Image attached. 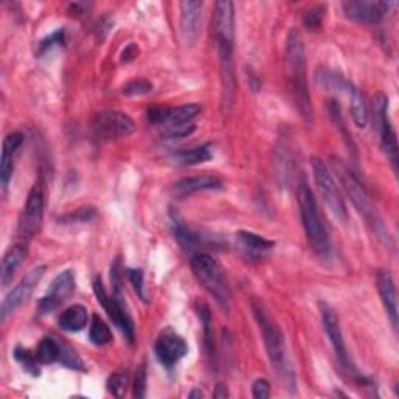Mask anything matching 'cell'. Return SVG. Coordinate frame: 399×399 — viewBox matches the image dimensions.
I'll list each match as a JSON object with an SVG mask.
<instances>
[{"label":"cell","instance_id":"1","mask_svg":"<svg viewBox=\"0 0 399 399\" xmlns=\"http://www.w3.org/2000/svg\"><path fill=\"white\" fill-rule=\"evenodd\" d=\"M251 310L259 326V331L262 334L265 350H267L273 370L278 373V376L281 377L286 389H289L294 393L296 385L295 371L292 364H290L286 339H284L281 328L278 326V323L273 320V316L270 315L269 309L265 307L262 301H253Z\"/></svg>","mask_w":399,"mask_h":399},{"label":"cell","instance_id":"2","mask_svg":"<svg viewBox=\"0 0 399 399\" xmlns=\"http://www.w3.org/2000/svg\"><path fill=\"white\" fill-rule=\"evenodd\" d=\"M331 166L334 172L337 173V178L340 180V185L343 186L346 195L350 197L354 207H356L357 212L360 214V217L366 221V225L376 234L377 240H381L385 246H391V237L387 226H385L382 217L379 215L375 205H373L370 195L365 191L362 182L356 178V175H354L351 170L346 167V164L339 160V158H331Z\"/></svg>","mask_w":399,"mask_h":399},{"label":"cell","instance_id":"3","mask_svg":"<svg viewBox=\"0 0 399 399\" xmlns=\"http://www.w3.org/2000/svg\"><path fill=\"white\" fill-rule=\"evenodd\" d=\"M286 62L289 71L290 86L296 108L304 119H312V105H310L307 69H306V49L298 30H290L286 46Z\"/></svg>","mask_w":399,"mask_h":399},{"label":"cell","instance_id":"4","mask_svg":"<svg viewBox=\"0 0 399 399\" xmlns=\"http://www.w3.org/2000/svg\"><path fill=\"white\" fill-rule=\"evenodd\" d=\"M111 280H112V287H114L112 296L106 294V289L100 276H97L96 280H94V284H92L94 292H96L99 303L103 306L108 315H110V319L114 321V325L122 331L125 339L128 340L130 343H133V341H135V323H133L131 314L125 301V295L122 292V281H120L117 262L114 264V267L111 270Z\"/></svg>","mask_w":399,"mask_h":399},{"label":"cell","instance_id":"5","mask_svg":"<svg viewBox=\"0 0 399 399\" xmlns=\"http://www.w3.org/2000/svg\"><path fill=\"white\" fill-rule=\"evenodd\" d=\"M298 205L303 226L304 231H306L310 246H312L316 255L328 256L329 251H331L328 230L325 223H323L320 209L319 205H316L314 194L304 178L300 181L298 186Z\"/></svg>","mask_w":399,"mask_h":399},{"label":"cell","instance_id":"6","mask_svg":"<svg viewBox=\"0 0 399 399\" xmlns=\"http://www.w3.org/2000/svg\"><path fill=\"white\" fill-rule=\"evenodd\" d=\"M191 267L203 287L214 296L215 303L223 310L230 309L231 292L221 265L207 253H197L191 259Z\"/></svg>","mask_w":399,"mask_h":399},{"label":"cell","instance_id":"7","mask_svg":"<svg viewBox=\"0 0 399 399\" xmlns=\"http://www.w3.org/2000/svg\"><path fill=\"white\" fill-rule=\"evenodd\" d=\"M44 220V185L42 181H36L30 189L27 201L19 217L17 236L21 242H28L37 232L41 231Z\"/></svg>","mask_w":399,"mask_h":399},{"label":"cell","instance_id":"8","mask_svg":"<svg viewBox=\"0 0 399 399\" xmlns=\"http://www.w3.org/2000/svg\"><path fill=\"white\" fill-rule=\"evenodd\" d=\"M312 172L321 197L325 198L328 207L331 209V212L334 214V217L340 220L341 223H346L348 220L346 205L343 197H341L337 182L334 180L332 172L329 170L325 162L319 160V158H312Z\"/></svg>","mask_w":399,"mask_h":399},{"label":"cell","instance_id":"9","mask_svg":"<svg viewBox=\"0 0 399 399\" xmlns=\"http://www.w3.org/2000/svg\"><path fill=\"white\" fill-rule=\"evenodd\" d=\"M91 126L96 137L101 141L122 139L135 133V120L120 111H100L91 120Z\"/></svg>","mask_w":399,"mask_h":399},{"label":"cell","instance_id":"10","mask_svg":"<svg viewBox=\"0 0 399 399\" xmlns=\"http://www.w3.org/2000/svg\"><path fill=\"white\" fill-rule=\"evenodd\" d=\"M373 110H375V125L381 137V144L385 153H387L393 164L398 161V141L396 133L389 116V97L379 92L373 99Z\"/></svg>","mask_w":399,"mask_h":399},{"label":"cell","instance_id":"11","mask_svg":"<svg viewBox=\"0 0 399 399\" xmlns=\"http://www.w3.org/2000/svg\"><path fill=\"white\" fill-rule=\"evenodd\" d=\"M46 265H37V267L31 269L27 275H25L17 286L6 295V298L2 303V320L5 321L6 316L15 312L22 304L27 301L31 294H33L35 287L41 282V280L46 275Z\"/></svg>","mask_w":399,"mask_h":399},{"label":"cell","instance_id":"12","mask_svg":"<svg viewBox=\"0 0 399 399\" xmlns=\"http://www.w3.org/2000/svg\"><path fill=\"white\" fill-rule=\"evenodd\" d=\"M75 292V278L71 270H65L50 284L47 294L37 304V315H47L58 309Z\"/></svg>","mask_w":399,"mask_h":399},{"label":"cell","instance_id":"13","mask_svg":"<svg viewBox=\"0 0 399 399\" xmlns=\"http://www.w3.org/2000/svg\"><path fill=\"white\" fill-rule=\"evenodd\" d=\"M396 2H368V0H351L343 3L346 16L360 24H377L382 17L393 11Z\"/></svg>","mask_w":399,"mask_h":399},{"label":"cell","instance_id":"14","mask_svg":"<svg viewBox=\"0 0 399 399\" xmlns=\"http://www.w3.org/2000/svg\"><path fill=\"white\" fill-rule=\"evenodd\" d=\"M187 343L186 340L170 329L161 332L155 343V354L161 365L166 368H173L180 360L187 354Z\"/></svg>","mask_w":399,"mask_h":399},{"label":"cell","instance_id":"15","mask_svg":"<svg viewBox=\"0 0 399 399\" xmlns=\"http://www.w3.org/2000/svg\"><path fill=\"white\" fill-rule=\"evenodd\" d=\"M320 314H321L323 328H325L326 335L329 337V341H331V345L334 348L337 362L343 366V368H348V366H350V360H348V353H346L343 334H341V328H340V321H339L337 314H335V310L329 306L328 303H323V301L320 303Z\"/></svg>","mask_w":399,"mask_h":399},{"label":"cell","instance_id":"16","mask_svg":"<svg viewBox=\"0 0 399 399\" xmlns=\"http://www.w3.org/2000/svg\"><path fill=\"white\" fill-rule=\"evenodd\" d=\"M181 17H180V30L181 37L186 47H194L198 41L201 30V11L203 2L198 0H186L180 3Z\"/></svg>","mask_w":399,"mask_h":399},{"label":"cell","instance_id":"17","mask_svg":"<svg viewBox=\"0 0 399 399\" xmlns=\"http://www.w3.org/2000/svg\"><path fill=\"white\" fill-rule=\"evenodd\" d=\"M236 242L239 250L248 259H253V261H257V259L267 256L276 245L273 240L250 231H237Z\"/></svg>","mask_w":399,"mask_h":399},{"label":"cell","instance_id":"18","mask_svg":"<svg viewBox=\"0 0 399 399\" xmlns=\"http://www.w3.org/2000/svg\"><path fill=\"white\" fill-rule=\"evenodd\" d=\"M377 290L381 295L382 304L387 312L389 319L391 321V326L396 331L398 328V296H396V287L389 270H379L377 271Z\"/></svg>","mask_w":399,"mask_h":399},{"label":"cell","instance_id":"19","mask_svg":"<svg viewBox=\"0 0 399 399\" xmlns=\"http://www.w3.org/2000/svg\"><path fill=\"white\" fill-rule=\"evenodd\" d=\"M221 181L219 176H215L212 173H201V175H194L187 176V178H182L180 181H176L173 185V192L176 195H192L195 192H203V191H215V189H220Z\"/></svg>","mask_w":399,"mask_h":399},{"label":"cell","instance_id":"20","mask_svg":"<svg viewBox=\"0 0 399 399\" xmlns=\"http://www.w3.org/2000/svg\"><path fill=\"white\" fill-rule=\"evenodd\" d=\"M24 142L22 133H11V135L3 139V147H2V160H0V182L2 187L6 189L8 182L11 180L12 170H15V155L17 148L21 147Z\"/></svg>","mask_w":399,"mask_h":399},{"label":"cell","instance_id":"21","mask_svg":"<svg viewBox=\"0 0 399 399\" xmlns=\"http://www.w3.org/2000/svg\"><path fill=\"white\" fill-rule=\"evenodd\" d=\"M25 257H27V246H25L24 242L16 244L5 253L2 261V271H0V281H2V286H8L12 281V278L17 273V270L21 269Z\"/></svg>","mask_w":399,"mask_h":399},{"label":"cell","instance_id":"22","mask_svg":"<svg viewBox=\"0 0 399 399\" xmlns=\"http://www.w3.org/2000/svg\"><path fill=\"white\" fill-rule=\"evenodd\" d=\"M87 309L81 304H74V306L62 310L60 315V328L67 332H78L87 325Z\"/></svg>","mask_w":399,"mask_h":399},{"label":"cell","instance_id":"23","mask_svg":"<svg viewBox=\"0 0 399 399\" xmlns=\"http://www.w3.org/2000/svg\"><path fill=\"white\" fill-rule=\"evenodd\" d=\"M172 228H173V236L178 240V244L187 250H194L195 246L200 245V236L197 232H194L191 228H189L178 214L172 212Z\"/></svg>","mask_w":399,"mask_h":399},{"label":"cell","instance_id":"24","mask_svg":"<svg viewBox=\"0 0 399 399\" xmlns=\"http://www.w3.org/2000/svg\"><path fill=\"white\" fill-rule=\"evenodd\" d=\"M212 158V147L211 144H203L198 147L181 150L175 155V161L181 166H197L209 161Z\"/></svg>","mask_w":399,"mask_h":399},{"label":"cell","instance_id":"25","mask_svg":"<svg viewBox=\"0 0 399 399\" xmlns=\"http://www.w3.org/2000/svg\"><path fill=\"white\" fill-rule=\"evenodd\" d=\"M350 97H351V116L354 124H356L359 128H365L368 125V105H366V100L362 91H359L357 87H351L350 90Z\"/></svg>","mask_w":399,"mask_h":399},{"label":"cell","instance_id":"26","mask_svg":"<svg viewBox=\"0 0 399 399\" xmlns=\"http://www.w3.org/2000/svg\"><path fill=\"white\" fill-rule=\"evenodd\" d=\"M316 83H319V86L326 91L350 92V90L353 87V85L348 83V81L341 77L340 74L329 71V69H320V71L316 72Z\"/></svg>","mask_w":399,"mask_h":399},{"label":"cell","instance_id":"27","mask_svg":"<svg viewBox=\"0 0 399 399\" xmlns=\"http://www.w3.org/2000/svg\"><path fill=\"white\" fill-rule=\"evenodd\" d=\"M62 346L53 337H44L36 348V359L40 364H53L61 359Z\"/></svg>","mask_w":399,"mask_h":399},{"label":"cell","instance_id":"28","mask_svg":"<svg viewBox=\"0 0 399 399\" xmlns=\"http://www.w3.org/2000/svg\"><path fill=\"white\" fill-rule=\"evenodd\" d=\"M200 112H201V106L197 103H189V105H181L178 108H173V110H170L169 117L166 120V124H164V126L192 122V120L197 117Z\"/></svg>","mask_w":399,"mask_h":399},{"label":"cell","instance_id":"29","mask_svg":"<svg viewBox=\"0 0 399 399\" xmlns=\"http://www.w3.org/2000/svg\"><path fill=\"white\" fill-rule=\"evenodd\" d=\"M90 340L94 345H99V346L108 345L112 340V332H111L110 326H108L99 315H94L91 320Z\"/></svg>","mask_w":399,"mask_h":399},{"label":"cell","instance_id":"30","mask_svg":"<svg viewBox=\"0 0 399 399\" xmlns=\"http://www.w3.org/2000/svg\"><path fill=\"white\" fill-rule=\"evenodd\" d=\"M198 316L203 323V334H205V348L209 356L214 353V328H212V315L205 303L198 304Z\"/></svg>","mask_w":399,"mask_h":399},{"label":"cell","instance_id":"31","mask_svg":"<svg viewBox=\"0 0 399 399\" xmlns=\"http://www.w3.org/2000/svg\"><path fill=\"white\" fill-rule=\"evenodd\" d=\"M328 111H329V116H331L332 122L335 124L337 128H340L341 135H343V139L346 141L348 145H351L353 150L356 151V145L353 144V139H351V133L346 130V125H345V119H343V114H341V108L340 103L337 100H331L328 103Z\"/></svg>","mask_w":399,"mask_h":399},{"label":"cell","instance_id":"32","mask_svg":"<svg viewBox=\"0 0 399 399\" xmlns=\"http://www.w3.org/2000/svg\"><path fill=\"white\" fill-rule=\"evenodd\" d=\"M12 357H15L19 365H22V368L25 371H28L31 376H40V368H37V359H36V354L30 353L28 350H25V348L17 346L15 353H12Z\"/></svg>","mask_w":399,"mask_h":399},{"label":"cell","instance_id":"33","mask_svg":"<svg viewBox=\"0 0 399 399\" xmlns=\"http://www.w3.org/2000/svg\"><path fill=\"white\" fill-rule=\"evenodd\" d=\"M151 90H153V85H151L148 80L137 78L128 81V83L122 87V94L126 97H137V96H145V94L151 92Z\"/></svg>","mask_w":399,"mask_h":399},{"label":"cell","instance_id":"34","mask_svg":"<svg viewBox=\"0 0 399 399\" xmlns=\"http://www.w3.org/2000/svg\"><path fill=\"white\" fill-rule=\"evenodd\" d=\"M126 276H128L131 286L135 287L139 298H141L144 303H148V295H147V290H145V284H144L142 269H126Z\"/></svg>","mask_w":399,"mask_h":399},{"label":"cell","instance_id":"35","mask_svg":"<svg viewBox=\"0 0 399 399\" xmlns=\"http://www.w3.org/2000/svg\"><path fill=\"white\" fill-rule=\"evenodd\" d=\"M126 385H128V377H126L125 373H114V375H111L110 379H108L106 387L112 396L122 398L125 395Z\"/></svg>","mask_w":399,"mask_h":399},{"label":"cell","instance_id":"36","mask_svg":"<svg viewBox=\"0 0 399 399\" xmlns=\"http://www.w3.org/2000/svg\"><path fill=\"white\" fill-rule=\"evenodd\" d=\"M325 5L312 6V8L307 10L306 15H304V25H306L309 30H319L321 27L323 17H325Z\"/></svg>","mask_w":399,"mask_h":399},{"label":"cell","instance_id":"37","mask_svg":"<svg viewBox=\"0 0 399 399\" xmlns=\"http://www.w3.org/2000/svg\"><path fill=\"white\" fill-rule=\"evenodd\" d=\"M147 395V366L141 364V366L136 370L135 384H133V396L137 399H142Z\"/></svg>","mask_w":399,"mask_h":399},{"label":"cell","instance_id":"38","mask_svg":"<svg viewBox=\"0 0 399 399\" xmlns=\"http://www.w3.org/2000/svg\"><path fill=\"white\" fill-rule=\"evenodd\" d=\"M195 126L194 122H187V124H178V125H170L166 126L162 131L164 137L167 139H175V137H186V136H191L192 133L195 131Z\"/></svg>","mask_w":399,"mask_h":399},{"label":"cell","instance_id":"39","mask_svg":"<svg viewBox=\"0 0 399 399\" xmlns=\"http://www.w3.org/2000/svg\"><path fill=\"white\" fill-rule=\"evenodd\" d=\"M62 350H61V359L60 362L65 364L69 368H74V370H85V365H83V360L80 359V356L77 353H75L72 348H69L67 345L62 343Z\"/></svg>","mask_w":399,"mask_h":399},{"label":"cell","instance_id":"40","mask_svg":"<svg viewBox=\"0 0 399 399\" xmlns=\"http://www.w3.org/2000/svg\"><path fill=\"white\" fill-rule=\"evenodd\" d=\"M96 217V209L94 207H81L77 211L71 212L66 217H62L61 220L66 221V223H85V221H90Z\"/></svg>","mask_w":399,"mask_h":399},{"label":"cell","instance_id":"41","mask_svg":"<svg viewBox=\"0 0 399 399\" xmlns=\"http://www.w3.org/2000/svg\"><path fill=\"white\" fill-rule=\"evenodd\" d=\"M60 46H65V30H58L53 35L44 37L40 42V53H46L49 50Z\"/></svg>","mask_w":399,"mask_h":399},{"label":"cell","instance_id":"42","mask_svg":"<svg viewBox=\"0 0 399 399\" xmlns=\"http://www.w3.org/2000/svg\"><path fill=\"white\" fill-rule=\"evenodd\" d=\"M169 112H170V108L167 106H150L147 111V116L151 124L164 125L169 117Z\"/></svg>","mask_w":399,"mask_h":399},{"label":"cell","instance_id":"43","mask_svg":"<svg viewBox=\"0 0 399 399\" xmlns=\"http://www.w3.org/2000/svg\"><path fill=\"white\" fill-rule=\"evenodd\" d=\"M270 396V384L267 379H257L253 384V398L267 399Z\"/></svg>","mask_w":399,"mask_h":399},{"label":"cell","instance_id":"44","mask_svg":"<svg viewBox=\"0 0 399 399\" xmlns=\"http://www.w3.org/2000/svg\"><path fill=\"white\" fill-rule=\"evenodd\" d=\"M228 396H230V391H228L226 384L219 382L217 387H215V391H214V398L221 399V398H228Z\"/></svg>","mask_w":399,"mask_h":399},{"label":"cell","instance_id":"45","mask_svg":"<svg viewBox=\"0 0 399 399\" xmlns=\"http://www.w3.org/2000/svg\"><path fill=\"white\" fill-rule=\"evenodd\" d=\"M248 80H250V87L253 91H257L259 90V81L256 78V75H248Z\"/></svg>","mask_w":399,"mask_h":399},{"label":"cell","instance_id":"46","mask_svg":"<svg viewBox=\"0 0 399 399\" xmlns=\"http://www.w3.org/2000/svg\"><path fill=\"white\" fill-rule=\"evenodd\" d=\"M203 396H205V395H203V391H200L197 389H195L194 391H191V395H189V398H192V399L194 398H203Z\"/></svg>","mask_w":399,"mask_h":399}]
</instances>
